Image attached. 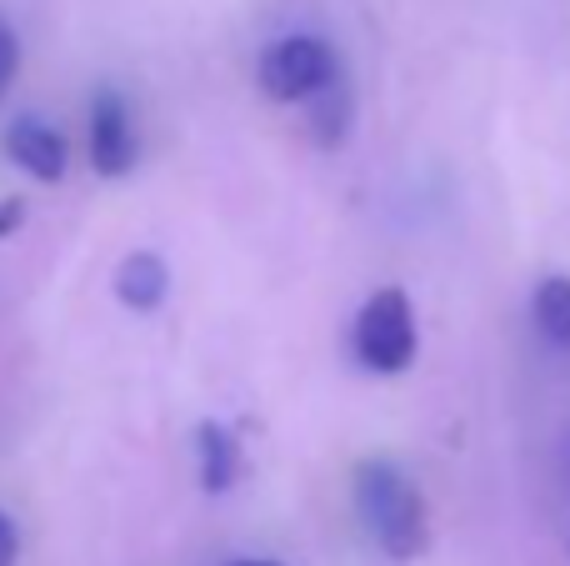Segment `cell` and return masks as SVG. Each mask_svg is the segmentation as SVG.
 <instances>
[{"label": "cell", "instance_id": "obj_1", "mask_svg": "<svg viewBox=\"0 0 570 566\" xmlns=\"http://www.w3.org/2000/svg\"><path fill=\"white\" fill-rule=\"evenodd\" d=\"M351 497L365 537L391 562H415L431 547V511H425L421 487L411 481L405 467H395L385 457H365L351 471Z\"/></svg>", "mask_w": 570, "mask_h": 566}, {"label": "cell", "instance_id": "obj_2", "mask_svg": "<svg viewBox=\"0 0 570 566\" xmlns=\"http://www.w3.org/2000/svg\"><path fill=\"white\" fill-rule=\"evenodd\" d=\"M421 351V331H415V306L401 286H381L365 296L355 311V361L375 377H401Z\"/></svg>", "mask_w": 570, "mask_h": 566}, {"label": "cell", "instance_id": "obj_3", "mask_svg": "<svg viewBox=\"0 0 570 566\" xmlns=\"http://www.w3.org/2000/svg\"><path fill=\"white\" fill-rule=\"evenodd\" d=\"M256 80L281 106H305L331 80H341V60H335L331 40H321V36H285L261 56Z\"/></svg>", "mask_w": 570, "mask_h": 566}, {"label": "cell", "instance_id": "obj_4", "mask_svg": "<svg viewBox=\"0 0 570 566\" xmlns=\"http://www.w3.org/2000/svg\"><path fill=\"white\" fill-rule=\"evenodd\" d=\"M90 166L106 180H120L140 166V130L120 90H96L90 100Z\"/></svg>", "mask_w": 570, "mask_h": 566}, {"label": "cell", "instance_id": "obj_5", "mask_svg": "<svg viewBox=\"0 0 570 566\" xmlns=\"http://www.w3.org/2000/svg\"><path fill=\"white\" fill-rule=\"evenodd\" d=\"M6 156L16 160L30 180H46V186H56L70 166V150H66V140H60V130L36 116H20L6 126Z\"/></svg>", "mask_w": 570, "mask_h": 566}, {"label": "cell", "instance_id": "obj_6", "mask_svg": "<svg viewBox=\"0 0 570 566\" xmlns=\"http://www.w3.org/2000/svg\"><path fill=\"white\" fill-rule=\"evenodd\" d=\"M110 286H116V301L126 311L150 316V311L170 296V266L156 256V251H130V256L116 266V281H110Z\"/></svg>", "mask_w": 570, "mask_h": 566}, {"label": "cell", "instance_id": "obj_7", "mask_svg": "<svg viewBox=\"0 0 570 566\" xmlns=\"http://www.w3.org/2000/svg\"><path fill=\"white\" fill-rule=\"evenodd\" d=\"M196 457H200V487H206L210 497H226V491L246 477V451H240L236 431L220 427V421H200Z\"/></svg>", "mask_w": 570, "mask_h": 566}, {"label": "cell", "instance_id": "obj_8", "mask_svg": "<svg viewBox=\"0 0 570 566\" xmlns=\"http://www.w3.org/2000/svg\"><path fill=\"white\" fill-rule=\"evenodd\" d=\"M351 90H345V80H331V86L321 90V96L305 100V116H311V140L315 146H341L345 136H351Z\"/></svg>", "mask_w": 570, "mask_h": 566}, {"label": "cell", "instance_id": "obj_9", "mask_svg": "<svg viewBox=\"0 0 570 566\" xmlns=\"http://www.w3.org/2000/svg\"><path fill=\"white\" fill-rule=\"evenodd\" d=\"M535 326L570 347V276H546L535 286Z\"/></svg>", "mask_w": 570, "mask_h": 566}, {"label": "cell", "instance_id": "obj_10", "mask_svg": "<svg viewBox=\"0 0 570 566\" xmlns=\"http://www.w3.org/2000/svg\"><path fill=\"white\" fill-rule=\"evenodd\" d=\"M16 76H20V40H16V30H10V20L0 16V100L10 96Z\"/></svg>", "mask_w": 570, "mask_h": 566}, {"label": "cell", "instance_id": "obj_11", "mask_svg": "<svg viewBox=\"0 0 570 566\" xmlns=\"http://www.w3.org/2000/svg\"><path fill=\"white\" fill-rule=\"evenodd\" d=\"M20 562V531H16V521L0 511V566H16Z\"/></svg>", "mask_w": 570, "mask_h": 566}, {"label": "cell", "instance_id": "obj_12", "mask_svg": "<svg viewBox=\"0 0 570 566\" xmlns=\"http://www.w3.org/2000/svg\"><path fill=\"white\" fill-rule=\"evenodd\" d=\"M20 221H26V206H20L16 196H6V201H0V241H6V236H16V231H20Z\"/></svg>", "mask_w": 570, "mask_h": 566}, {"label": "cell", "instance_id": "obj_13", "mask_svg": "<svg viewBox=\"0 0 570 566\" xmlns=\"http://www.w3.org/2000/svg\"><path fill=\"white\" fill-rule=\"evenodd\" d=\"M230 566H285V562H266V557H246V562H230Z\"/></svg>", "mask_w": 570, "mask_h": 566}, {"label": "cell", "instance_id": "obj_14", "mask_svg": "<svg viewBox=\"0 0 570 566\" xmlns=\"http://www.w3.org/2000/svg\"><path fill=\"white\" fill-rule=\"evenodd\" d=\"M566 457H570V437H566Z\"/></svg>", "mask_w": 570, "mask_h": 566}, {"label": "cell", "instance_id": "obj_15", "mask_svg": "<svg viewBox=\"0 0 570 566\" xmlns=\"http://www.w3.org/2000/svg\"><path fill=\"white\" fill-rule=\"evenodd\" d=\"M566 541H570V537H566Z\"/></svg>", "mask_w": 570, "mask_h": 566}]
</instances>
